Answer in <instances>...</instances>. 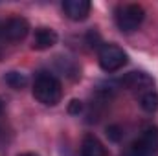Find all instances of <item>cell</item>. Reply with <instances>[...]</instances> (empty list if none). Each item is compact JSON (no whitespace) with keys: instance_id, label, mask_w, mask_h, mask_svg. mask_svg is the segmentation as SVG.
<instances>
[{"instance_id":"7a4b0ae2","label":"cell","mask_w":158,"mask_h":156,"mask_svg":"<svg viewBox=\"0 0 158 156\" xmlns=\"http://www.w3.org/2000/svg\"><path fill=\"white\" fill-rule=\"evenodd\" d=\"M145 18V9L140 4H121L116 7L114 20L119 31L123 33H132L136 31Z\"/></svg>"},{"instance_id":"5bb4252c","label":"cell","mask_w":158,"mask_h":156,"mask_svg":"<svg viewBox=\"0 0 158 156\" xmlns=\"http://www.w3.org/2000/svg\"><path fill=\"white\" fill-rule=\"evenodd\" d=\"M68 112H70L72 116H79V114L83 112V101H79V99H72L70 105H68Z\"/></svg>"},{"instance_id":"3957f363","label":"cell","mask_w":158,"mask_h":156,"mask_svg":"<svg viewBox=\"0 0 158 156\" xmlns=\"http://www.w3.org/2000/svg\"><path fill=\"white\" fill-rule=\"evenodd\" d=\"M98 63H99V66H101L103 72L114 74V72L121 70L129 63V57L123 51V48H119L118 44H114V42H103L99 46V50H98Z\"/></svg>"},{"instance_id":"9c48e42d","label":"cell","mask_w":158,"mask_h":156,"mask_svg":"<svg viewBox=\"0 0 158 156\" xmlns=\"http://www.w3.org/2000/svg\"><path fill=\"white\" fill-rule=\"evenodd\" d=\"M79 156H107V149L94 134H86L81 142Z\"/></svg>"},{"instance_id":"e0dca14e","label":"cell","mask_w":158,"mask_h":156,"mask_svg":"<svg viewBox=\"0 0 158 156\" xmlns=\"http://www.w3.org/2000/svg\"><path fill=\"white\" fill-rule=\"evenodd\" d=\"M0 40H4V35H2V22H0Z\"/></svg>"},{"instance_id":"8fae6325","label":"cell","mask_w":158,"mask_h":156,"mask_svg":"<svg viewBox=\"0 0 158 156\" xmlns=\"http://www.w3.org/2000/svg\"><path fill=\"white\" fill-rule=\"evenodd\" d=\"M4 81H6V84L11 86L13 90H22V88L28 86V76L22 74V72H17V70L7 72L6 77H4Z\"/></svg>"},{"instance_id":"ba28073f","label":"cell","mask_w":158,"mask_h":156,"mask_svg":"<svg viewBox=\"0 0 158 156\" xmlns=\"http://www.w3.org/2000/svg\"><path fill=\"white\" fill-rule=\"evenodd\" d=\"M57 33H55V30H52V28H46V26H42V28H37L35 30V33H33V50H50L52 46H55L57 44Z\"/></svg>"},{"instance_id":"5b68a950","label":"cell","mask_w":158,"mask_h":156,"mask_svg":"<svg viewBox=\"0 0 158 156\" xmlns=\"http://www.w3.org/2000/svg\"><path fill=\"white\" fill-rule=\"evenodd\" d=\"M118 84L127 90H134L136 94H140L142 90H147V88H155L153 77L145 72H129L119 79Z\"/></svg>"},{"instance_id":"30bf717a","label":"cell","mask_w":158,"mask_h":156,"mask_svg":"<svg viewBox=\"0 0 158 156\" xmlns=\"http://www.w3.org/2000/svg\"><path fill=\"white\" fill-rule=\"evenodd\" d=\"M138 97V103L140 107L149 112V114H155L158 110V92L155 88H147V90H142L140 94H136Z\"/></svg>"},{"instance_id":"9a60e30c","label":"cell","mask_w":158,"mask_h":156,"mask_svg":"<svg viewBox=\"0 0 158 156\" xmlns=\"http://www.w3.org/2000/svg\"><path fill=\"white\" fill-rule=\"evenodd\" d=\"M4 109H6V105H4V99L0 97V116L4 114Z\"/></svg>"},{"instance_id":"277c9868","label":"cell","mask_w":158,"mask_h":156,"mask_svg":"<svg viewBox=\"0 0 158 156\" xmlns=\"http://www.w3.org/2000/svg\"><path fill=\"white\" fill-rule=\"evenodd\" d=\"M30 33V22L24 17H9L2 22V35L9 42L24 40Z\"/></svg>"},{"instance_id":"8992f818","label":"cell","mask_w":158,"mask_h":156,"mask_svg":"<svg viewBox=\"0 0 158 156\" xmlns=\"http://www.w3.org/2000/svg\"><path fill=\"white\" fill-rule=\"evenodd\" d=\"M90 9H92V4L88 0H64L63 2V11L64 15L70 18V20H86L88 15H90Z\"/></svg>"},{"instance_id":"52a82bcc","label":"cell","mask_w":158,"mask_h":156,"mask_svg":"<svg viewBox=\"0 0 158 156\" xmlns=\"http://www.w3.org/2000/svg\"><path fill=\"white\" fill-rule=\"evenodd\" d=\"M136 143L140 145V149L147 156H153L158 153V127H147L142 136L136 140Z\"/></svg>"},{"instance_id":"7c38bea8","label":"cell","mask_w":158,"mask_h":156,"mask_svg":"<svg viewBox=\"0 0 158 156\" xmlns=\"http://www.w3.org/2000/svg\"><path fill=\"white\" fill-rule=\"evenodd\" d=\"M107 138H109L110 142L118 143L119 140L123 138V130H121V127H119V125H109V127H107Z\"/></svg>"},{"instance_id":"6da1fadb","label":"cell","mask_w":158,"mask_h":156,"mask_svg":"<svg viewBox=\"0 0 158 156\" xmlns=\"http://www.w3.org/2000/svg\"><path fill=\"white\" fill-rule=\"evenodd\" d=\"M33 97L46 105V107H55L63 99V84L53 76L52 72H39L33 81Z\"/></svg>"},{"instance_id":"4fadbf2b","label":"cell","mask_w":158,"mask_h":156,"mask_svg":"<svg viewBox=\"0 0 158 156\" xmlns=\"http://www.w3.org/2000/svg\"><path fill=\"white\" fill-rule=\"evenodd\" d=\"M86 40H88V44H90L92 48H98V50H99V46L103 44V42H101V37H99V33H98L96 30H90V31H88Z\"/></svg>"},{"instance_id":"2e32d148","label":"cell","mask_w":158,"mask_h":156,"mask_svg":"<svg viewBox=\"0 0 158 156\" xmlns=\"http://www.w3.org/2000/svg\"><path fill=\"white\" fill-rule=\"evenodd\" d=\"M19 156H39V154H35V153H22V154H19Z\"/></svg>"}]
</instances>
